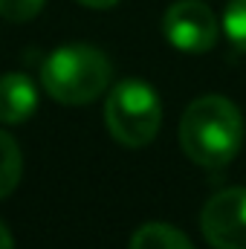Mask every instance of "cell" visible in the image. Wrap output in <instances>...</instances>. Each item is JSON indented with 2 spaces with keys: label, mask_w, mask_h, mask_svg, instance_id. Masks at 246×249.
<instances>
[{
  "label": "cell",
  "mask_w": 246,
  "mask_h": 249,
  "mask_svg": "<svg viewBox=\"0 0 246 249\" xmlns=\"http://www.w3.org/2000/svg\"><path fill=\"white\" fill-rule=\"evenodd\" d=\"M180 142L197 165L223 168L244 145V116L226 96H200L180 119Z\"/></svg>",
  "instance_id": "6da1fadb"
},
{
  "label": "cell",
  "mask_w": 246,
  "mask_h": 249,
  "mask_svg": "<svg viewBox=\"0 0 246 249\" xmlns=\"http://www.w3.org/2000/svg\"><path fill=\"white\" fill-rule=\"evenodd\" d=\"M113 78V64L90 44H67L47 55L41 67L44 90L61 105H90L96 102Z\"/></svg>",
  "instance_id": "7a4b0ae2"
},
{
  "label": "cell",
  "mask_w": 246,
  "mask_h": 249,
  "mask_svg": "<svg viewBox=\"0 0 246 249\" xmlns=\"http://www.w3.org/2000/svg\"><path fill=\"white\" fill-rule=\"evenodd\" d=\"M105 122L119 145L145 148L162 124V105L157 90L142 78L119 81L105 102Z\"/></svg>",
  "instance_id": "3957f363"
},
{
  "label": "cell",
  "mask_w": 246,
  "mask_h": 249,
  "mask_svg": "<svg viewBox=\"0 0 246 249\" xmlns=\"http://www.w3.org/2000/svg\"><path fill=\"white\" fill-rule=\"evenodd\" d=\"M200 229L214 249H246V188L232 186L209 197Z\"/></svg>",
  "instance_id": "277c9868"
},
{
  "label": "cell",
  "mask_w": 246,
  "mask_h": 249,
  "mask_svg": "<svg viewBox=\"0 0 246 249\" xmlns=\"http://www.w3.org/2000/svg\"><path fill=\"white\" fill-rule=\"evenodd\" d=\"M162 32L180 53H206L217 44L220 23L203 0H177L162 18Z\"/></svg>",
  "instance_id": "5b68a950"
},
{
  "label": "cell",
  "mask_w": 246,
  "mask_h": 249,
  "mask_svg": "<svg viewBox=\"0 0 246 249\" xmlns=\"http://www.w3.org/2000/svg\"><path fill=\"white\" fill-rule=\"evenodd\" d=\"M38 110V90L29 75L23 72H3L0 75V122L20 124Z\"/></svg>",
  "instance_id": "8992f818"
},
{
  "label": "cell",
  "mask_w": 246,
  "mask_h": 249,
  "mask_svg": "<svg viewBox=\"0 0 246 249\" xmlns=\"http://www.w3.org/2000/svg\"><path fill=\"white\" fill-rule=\"evenodd\" d=\"M130 249H194L180 229L168 223H145L130 238Z\"/></svg>",
  "instance_id": "52a82bcc"
},
{
  "label": "cell",
  "mask_w": 246,
  "mask_h": 249,
  "mask_svg": "<svg viewBox=\"0 0 246 249\" xmlns=\"http://www.w3.org/2000/svg\"><path fill=\"white\" fill-rule=\"evenodd\" d=\"M20 171H23V157L18 142L12 139V133L0 130V200L9 197L18 183H20Z\"/></svg>",
  "instance_id": "ba28073f"
},
{
  "label": "cell",
  "mask_w": 246,
  "mask_h": 249,
  "mask_svg": "<svg viewBox=\"0 0 246 249\" xmlns=\"http://www.w3.org/2000/svg\"><path fill=\"white\" fill-rule=\"evenodd\" d=\"M223 32L235 50L246 53V0H229L223 12Z\"/></svg>",
  "instance_id": "9c48e42d"
},
{
  "label": "cell",
  "mask_w": 246,
  "mask_h": 249,
  "mask_svg": "<svg viewBox=\"0 0 246 249\" xmlns=\"http://www.w3.org/2000/svg\"><path fill=\"white\" fill-rule=\"evenodd\" d=\"M47 0H0V15L12 23H26L41 15Z\"/></svg>",
  "instance_id": "30bf717a"
},
{
  "label": "cell",
  "mask_w": 246,
  "mask_h": 249,
  "mask_svg": "<svg viewBox=\"0 0 246 249\" xmlns=\"http://www.w3.org/2000/svg\"><path fill=\"white\" fill-rule=\"evenodd\" d=\"M0 249H15V241H12V232L0 223Z\"/></svg>",
  "instance_id": "8fae6325"
},
{
  "label": "cell",
  "mask_w": 246,
  "mask_h": 249,
  "mask_svg": "<svg viewBox=\"0 0 246 249\" xmlns=\"http://www.w3.org/2000/svg\"><path fill=\"white\" fill-rule=\"evenodd\" d=\"M78 3H84V6H90V9H110V6H116L119 0H78Z\"/></svg>",
  "instance_id": "7c38bea8"
}]
</instances>
